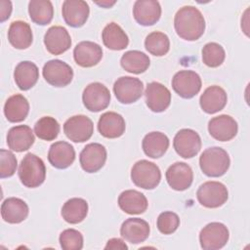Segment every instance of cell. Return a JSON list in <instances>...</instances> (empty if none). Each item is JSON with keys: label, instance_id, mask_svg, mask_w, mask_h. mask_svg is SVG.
<instances>
[{"label": "cell", "instance_id": "25", "mask_svg": "<svg viewBox=\"0 0 250 250\" xmlns=\"http://www.w3.org/2000/svg\"><path fill=\"white\" fill-rule=\"evenodd\" d=\"M227 101L228 97L226 91L220 86L213 85L205 89L200 96L199 104L204 112L213 114L222 110L226 106Z\"/></svg>", "mask_w": 250, "mask_h": 250}, {"label": "cell", "instance_id": "2", "mask_svg": "<svg viewBox=\"0 0 250 250\" xmlns=\"http://www.w3.org/2000/svg\"><path fill=\"white\" fill-rule=\"evenodd\" d=\"M19 178L26 188L41 186L46 178V167L43 160L33 153H26L19 167Z\"/></svg>", "mask_w": 250, "mask_h": 250}, {"label": "cell", "instance_id": "32", "mask_svg": "<svg viewBox=\"0 0 250 250\" xmlns=\"http://www.w3.org/2000/svg\"><path fill=\"white\" fill-rule=\"evenodd\" d=\"M142 146L146 155L151 158H159L167 151L169 139L164 133L150 132L143 139Z\"/></svg>", "mask_w": 250, "mask_h": 250}, {"label": "cell", "instance_id": "30", "mask_svg": "<svg viewBox=\"0 0 250 250\" xmlns=\"http://www.w3.org/2000/svg\"><path fill=\"white\" fill-rule=\"evenodd\" d=\"M29 112V104L26 98L16 94L8 98L4 105V114L8 121L17 123L23 121Z\"/></svg>", "mask_w": 250, "mask_h": 250}, {"label": "cell", "instance_id": "40", "mask_svg": "<svg viewBox=\"0 0 250 250\" xmlns=\"http://www.w3.org/2000/svg\"><path fill=\"white\" fill-rule=\"evenodd\" d=\"M156 226L158 230L163 234H171L180 226L179 216L171 211L162 212L156 221Z\"/></svg>", "mask_w": 250, "mask_h": 250}, {"label": "cell", "instance_id": "26", "mask_svg": "<svg viewBox=\"0 0 250 250\" xmlns=\"http://www.w3.org/2000/svg\"><path fill=\"white\" fill-rule=\"evenodd\" d=\"M147 199L145 194L136 189L124 190L118 197L120 209L130 215L144 213L147 209Z\"/></svg>", "mask_w": 250, "mask_h": 250}, {"label": "cell", "instance_id": "38", "mask_svg": "<svg viewBox=\"0 0 250 250\" xmlns=\"http://www.w3.org/2000/svg\"><path fill=\"white\" fill-rule=\"evenodd\" d=\"M225 58V50L220 44L210 42L204 45L202 49V61L207 66L218 67L224 62Z\"/></svg>", "mask_w": 250, "mask_h": 250}, {"label": "cell", "instance_id": "4", "mask_svg": "<svg viewBox=\"0 0 250 250\" xmlns=\"http://www.w3.org/2000/svg\"><path fill=\"white\" fill-rule=\"evenodd\" d=\"M131 180L135 186L139 188L153 189L160 183L161 172L155 163L142 159L133 165L131 170Z\"/></svg>", "mask_w": 250, "mask_h": 250}, {"label": "cell", "instance_id": "11", "mask_svg": "<svg viewBox=\"0 0 250 250\" xmlns=\"http://www.w3.org/2000/svg\"><path fill=\"white\" fill-rule=\"evenodd\" d=\"M85 107L93 112L105 109L110 103L109 90L100 82H94L86 86L82 94Z\"/></svg>", "mask_w": 250, "mask_h": 250}, {"label": "cell", "instance_id": "42", "mask_svg": "<svg viewBox=\"0 0 250 250\" xmlns=\"http://www.w3.org/2000/svg\"><path fill=\"white\" fill-rule=\"evenodd\" d=\"M12 13V3L11 1L7 0H1L0 1V21L3 22L7 19L10 18Z\"/></svg>", "mask_w": 250, "mask_h": 250}, {"label": "cell", "instance_id": "15", "mask_svg": "<svg viewBox=\"0 0 250 250\" xmlns=\"http://www.w3.org/2000/svg\"><path fill=\"white\" fill-rule=\"evenodd\" d=\"M146 104L153 112H162L170 105L171 93L167 87L159 82H150L145 91Z\"/></svg>", "mask_w": 250, "mask_h": 250}, {"label": "cell", "instance_id": "36", "mask_svg": "<svg viewBox=\"0 0 250 250\" xmlns=\"http://www.w3.org/2000/svg\"><path fill=\"white\" fill-rule=\"evenodd\" d=\"M145 47L146 51L151 55L162 57L169 52L170 40L165 33L160 31H153L146 37Z\"/></svg>", "mask_w": 250, "mask_h": 250}, {"label": "cell", "instance_id": "22", "mask_svg": "<svg viewBox=\"0 0 250 250\" xmlns=\"http://www.w3.org/2000/svg\"><path fill=\"white\" fill-rule=\"evenodd\" d=\"M125 120L117 112L107 111L101 115L98 122L100 134L107 139H115L122 136L125 132Z\"/></svg>", "mask_w": 250, "mask_h": 250}, {"label": "cell", "instance_id": "39", "mask_svg": "<svg viewBox=\"0 0 250 250\" xmlns=\"http://www.w3.org/2000/svg\"><path fill=\"white\" fill-rule=\"evenodd\" d=\"M59 240L63 250H80L83 248V235L74 229H67L62 231Z\"/></svg>", "mask_w": 250, "mask_h": 250}, {"label": "cell", "instance_id": "29", "mask_svg": "<svg viewBox=\"0 0 250 250\" xmlns=\"http://www.w3.org/2000/svg\"><path fill=\"white\" fill-rule=\"evenodd\" d=\"M39 78V70L37 65L29 61H23L18 63L14 71V79L17 86L26 91L32 88Z\"/></svg>", "mask_w": 250, "mask_h": 250}, {"label": "cell", "instance_id": "20", "mask_svg": "<svg viewBox=\"0 0 250 250\" xmlns=\"http://www.w3.org/2000/svg\"><path fill=\"white\" fill-rule=\"evenodd\" d=\"M133 16L136 21L141 25H152L160 19V4L158 1L154 0H138L133 7Z\"/></svg>", "mask_w": 250, "mask_h": 250}, {"label": "cell", "instance_id": "3", "mask_svg": "<svg viewBox=\"0 0 250 250\" xmlns=\"http://www.w3.org/2000/svg\"><path fill=\"white\" fill-rule=\"evenodd\" d=\"M230 164L228 152L219 146L206 148L199 157L201 171L208 177H221L229 169Z\"/></svg>", "mask_w": 250, "mask_h": 250}, {"label": "cell", "instance_id": "44", "mask_svg": "<svg viewBox=\"0 0 250 250\" xmlns=\"http://www.w3.org/2000/svg\"><path fill=\"white\" fill-rule=\"evenodd\" d=\"M96 4H98V5H100V6H102V7H105V8H109L110 6H112V5H114L115 4V2H107V1H104V2H96Z\"/></svg>", "mask_w": 250, "mask_h": 250}, {"label": "cell", "instance_id": "5", "mask_svg": "<svg viewBox=\"0 0 250 250\" xmlns=\"http://www.w3.org/2000/svg\"><path fill=\"white\" fill-rule=\"evenodd\" d=\"M196 197L202 206L206 208H218L227 202L229 192L224 184L210 181L205 182L198 188Z\"/></svg>", "mask_w": 250, "mask_h": 250}, {"label": "cell", "instance_id": "37", "mask_svg": "<svg viewBox=\"0 0 250 250\" xmlns=\"http://www.w3.org/2000/svg\"><path fill=\"white\" fill-rule=\"evenodd\" d=\"M34 133L41 140L53 141L60 133V124L54 117L43 116L35 123Z\"/></svg>", "mask_w": 250, "mask_h": 250}, {"label": "cell", "instance_id": "31", "mask_svg": "<svg viewBox=\"0 0 250 250\" xmlns=\"http://www.w3.org/2000/svg\"><path fill=\"white\" fill-rule=\"evenodd\" d=\"M102 39L106 48L114 51L124 50L129 44L127 34L115 22H109L104 26L102 32Z\"/></svg>", "mask_w": 250, "mask_h": 250}, {"label": "cell", "instance_id": "14", "mask_svg": "<svg viewBox=\"0 0 250 250\" xmlns=\"http://www.w3.org/2000/svg\"><path fill=\"white\" fill-rule=\"evenodd\" d=\"M237 122L229 115L222 114L213 117L208 122V131L211 137L220 142H228L237 134Z\"/></svg>", "mask_w": 250, "mask_h": 250}, {"label": "cell", "instance_id": "9", "mask_svg": "<svg viewBox=\"0 0 250 250\" xmlns=\"http://www.w3.org/2000/svg\"><path fill=\"white\" fill-rule=\"evenodd\" d=\"M63 132L70 141L74 143H83L92 137L94 133V124L86 115H74L64 122Z\"/></svg>", "mask_w": 250, "mask_h": 250}, {"label": "cell", "instance_id": "6", "mask_svg": "<svg viewBox=\"0 0 250 250\" xmlns=\"http://www.w3.org/2000/svg\"><path fill=\"white\" fill-rule=\"evenodd\" d=\"M229 237L228 228L219 222L206 225L199 233V242L204 250H217L223 248Z\"/></svg>", "mask_w": 250, "mask_h": 250}, {"label": "cell", "instance_id": "19", "mask_svg": "<svg viewBox=\"0 0 250 250\" xmlns=\"http://www.w3.org/2000/svg\"><path fill=\"white\" fill-rule=\"evenodd\" d=\"M75 62L82 67H92L100 62L103 58L102 47L92 41H82L73 50Z\"/></svg>", "mask_w": 250, "mask_h": 250}, {"label": "cell", "instance_id": "10", "mask_svg": "<svg viewBox=\"0 0 250 250\" xmlns=\"http://www.w3.org/2000/svg\"><path fill=\"white\" fill-rule=\"evenodd\" d=\"M43 77L52 86L64 87L73 78V70L66 62L61 60L48 61L42 70Z\"/></svg>", "mask_w": 250, "mask_h": 250}, {"label": "cell", "instance_id": "12", "mask_svg": "<svg viewBox=\"0 0 250 250\" xmlns=\"http://www.w3.org/2000/svg\"><path fill=\"white\" fill-rule=\"evenodd\" d=\"M173 146L183 158H191L199 152L201 139L194 130L182 129L175 135Z\"/></svg>", "mask_w": 250, "mask_h": 250}, {"label": "cell", "instance_id": "1", "mask_svg": "<svg viewBox=\"0 0 250 250\" xmlns=\"http://www.w3.org/2000/svg\"><path fill=\"white\" fill-rule=\"evenodd\" d=\"M176 33L182 39L194 41L199 39L205 30V20L201 12L193 6H184L174 18Z\"/></svg>", "mask_w": 250, "mask_h": 250}, {"label": "cell", "instance_id": "43", "mask_svg": "<svg viewBox=\"0 0 250 250\" xmlns=\"http://www.w3.org/2000/svg\"><path fill=\"white\" fill-rule=\"evenodd\" d=\"M104 249H128V246L120 238H111L106 242Z\"/></svg>", "mask_w": 250, "mask_h": 250}, {"label": "cell", "instance_id": "8", "mask_svg": "<svg viewBox=\"0 0 250 250\" xmlns=\"http://www.w3.org/2000/svg\"><path fill=\"white\" fill-rule=\"evenodd\" d=\"M201 78L192 70H180L172 79L173 90L184 99H191L201 89Z\"/></svg>", "mask_w": 250, "mask_h": 250}, {"label": "cell", "instance_id": "7", "mask_svg": "<svg viewBox=\"0 0 250 250\" xmlns=\"http://www.w3.org/2000/svg\"><path fill=\"white\" fill-rule=\"evenodd\" d=\"M143 91L144 84L139 78L136 77H119L113 85V92L116 99L118 102L125 104L137 102L142 97Z\"/></svg>", "mask_w": 250, "mask_h": 250}, {"label": "cell", "instance_id": "33", "mask_svg": "<svg viewBox=\"0 0 250 250\" xmlns=\"http://www.w3.org/2000/svg\"><path fill=\"white\" fill-rule=\"evenodd\" d=\"M87 214L88 203L83 198H70L62 207V219L69 224H78L82 222Z\"/></svg>", "mask_w": 250, "mask_h": 250}, {"label": "cell", "instance_id": "24", "mask_svg": "<svg viewBox=\"0 0 250 250\" xmlns=\"http://www.w3.org/2000/svg\"><path fill=\"white\" fill-rule=\"evenodd\" d=\"M74 159L75 150L70 144L60 141L51 145L48 152V160L55 168L65 169L73 163Z\"/></svg>", "mask_w": 250, "mask_h": 250}, {"label": "cell", "instance_id": "13", "mask_svg": "<svg viewBox=\"0 0 250 250\" xmlns=\"http://www.w3.org/2000/svg\"><path fill=\"white\" fill-rule=\"evenodd\" d=\"M106 160L105 147L98 143L88 144L80 152L79 161L87 173H95L103 168Z\"/></svg>", "mask_w": 250, "mask_h": 250}, {"label": "cell", "instance_id": "21", "mask_svg": "<svg viewBox=\"0 0 250 250\" xmlns=\"http://www.w3.org/2000/svg\"><path fill=\"white\" fill-rule=\"evenodd\" d=\"M149 225L140 218H129L123 222L120 228L121 236L132 244L144 242L149 235Z\"/></svg>", "mask_w": 250, "mask_h": 250}, {"label": "cell", "instance_id": "18", "mask_svg": "<svg viewBox=\"0 0 250 250\" xmlns=\"http://www.w3.org/2000/svg\"><path fill=\"white\" fill-rule=\"evenodd\" d=\"M46 49L52 55H61L71 46V38L68 31L60 25L51 26L44 35Z\"/></svg>", "mask_w": 250, "mask_h": 250}, {"label": "cell", "instance_id": "41", "mask_svg": "<svg viewBox=\"0 0 250 250\" xmlns=\"http://www.w3.org/2000/svg\"><path fill=\"white\" fill-rule=\"evenodd\" d=\"M17 158L14 153L7 149L0 150V177L2 179L13 176L17 169Z\"/></svg>", "mask_w": 250, "mask_h": 250}, {"label": "cell", "instance_id": "35", "mask_svg": "<svg viewBox=\"0 0 250 250\" xmlns=\"http://www.w3.org/2000/svg\"><path fill=\"white\" fill-rule=\"evenodd\" d=\"M28 13L34 23L46 25L53 20L54 8L49 0H31L28 3Z\"/></svg>", "mask_w": 250, "mask_h": 250}, {"label": "cell", "instance_id": "27", "mask_svg": "<svg viewBox=\"0 0 250 250\" xmlns=\"http://www.w3.org/2000/svg\"><path fill=\"white\" fill-rule=\"evenodd\" d=\"M28 206L21 198L9 197L1 205L2 219L9 224H19L28 216Z\"/></svg>", "mask_w": 250, "mask_h": 250}, {"label": "cell", "instance_id": "34", "mask_svg": "<svg viewBox=\"0 0 250 250\" xmlns=\"http://www.w3.org/2000/svg\"><path fill=\"white\" fill-rule=\"evenodd\" d=\"M120 64L123 69L130 73L140 74L145 72L149 64L150 60L147 55L141 51L132 50L124 53L120 60Z\"/></svg>", "mask_w": 250, "mask_h": 250}, {"label": "cell", "instance_id": "28", "mask_svg": "<svg viewBox=\"0 0 250 250\" xmlns=\"http://www.w3.org/2000/svg\"><path fill=\"white\" fill-rule=\"evenodd\" d=\"M8 39L10 44L16 49H27L33 40L30 25L22 21H13L8 30Z\"/></svg>", "mask_w": 250, "mask_h": 250}, {"label": "cell", "instance_id": "16", "mask_svg": "<svg viewBox=\"0 0 250 250\" xmlns=\"http://www.w3.org/2000/svg\"><path fill=\"white\" fill-rule=\"evenodd\" d=\"M62 18L71 27H80L88 20L90 9L83 0H65L62 7Z\"/></svg>", "mask_w": 250, "mask_h": 250}, {"label": "cell", "instance_id": "17", "mask_svg": "<svg viewBox=\"0 0 250 250\" xmlns=\"http://www.w3.org/2000/svg\"><path fill=\"white\" fill-rule=\"evenodd\" d=\"M166 181L175 190L188 189L193 181V172L189 165L185 162H176L166 171Z\"/></svg>", "mask_w": 250, "mask_h": 250}, {"label": "cell", "instance_id": "23", "mask_svg": "<svg viewBox=\"0 0 250 250\" xmlns=\"http://www.w3.org/2000/svg\"><path fill=\"white\" fill-rule=\"evenodd\" d=\"M35 139L31 128L27 125L12 127L7 134V145L10 149L21 152L31 147Z\"/></svg>", "mask_w": 250, "mask_h": 250}]
</instances>
